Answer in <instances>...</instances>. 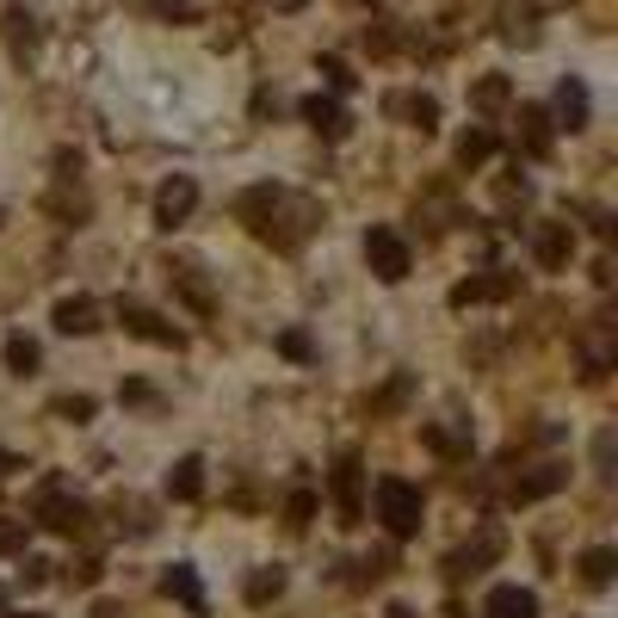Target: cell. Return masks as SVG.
<instances>
[{"instance_id": "8fae6325", "label": "cell", "mask_w": 618, "mask_h": 618, "mask_svg": "<svg viewBox=\"0 0 618 618\" xmlns=\"http://www.w3.org/2000/svg\"><path fill=\"white\" fill-rule=\"evenodd\" d=\"M563 482H569V464H539L532 477H520V482H513V508H532V501L556 494Z\"/></svg>"}, {"instance_id": "f35d334b", "label": "cell", "mask_w": 618, "mask_h": 618, "mask_svg": "<svg viewBox=\"0 0 618 618\" xmlns=\"http://www.w3.org/2000/svg\"><path fill=\"white\" fill-rule=\"evenodd\" d=\"M7 618H19V612H7ZM25 618H31V612H25Z\"/></svg>"}, {"instance_id": "ba28073f", "label": "cell", "mask_w": 618, "mask_h": 618, "mask_svg": "<svg viewBox=\"0 0 618 618\" xmlns=\"http://www.w3.org/2000/svg\"><path fill=\"white\" fill-rule=\"evenodd\" d=\"M303 124L316 130V137H328V142H340L347 130H353V118L340 111L334 93H309V99H303Z\"/></svg>"}, {"instance_id": "1f68e13d", "label": "cell", "mask_w": 618, "mask_h": 618, "mask_svg": "<svg viewBox=\"0 0 618 618\" xmlns=\"http://www.w3.org/2000/svg\"><path fill=\"white\" fill-rule=\"evenodd\" d=\"M68 575H75V587H99V563H75Z\"/></svg>"}, {"instance_id": "ac0fdd59", "label": "cell", "mask_w": 618, "mask_h": 618, "mask_svg": "<svg viewBox=\"0 0 618 618\" xmlns=\"http://www.w3.org/2000/svg\"><path fill=\"white\" fill-rule=\"evenodd\" d=\"M168 494L173 501H199L204 494V458H180L168 470Z\"/></svg>"}, {"instance_id": "e575fe53", "label": "cell", "mask_w": 618, "mask_h": 618, "mask_svg": "<svg viewBox=\"0 0 618 618\" xmlns=\"http://www.w3.org/2000/svg\"><path fill=\"white\" fill-rule=\"evenodd\" d=\"M266 7H273V13H303L309 0H266Z\"/></svg>"}, {"instance_id": "74e56055", "label": "cell", "mask_w": 618, "mask_h": 618, "mask_svg": "<svg viewBox=\"0 0 618 618\" xmlns=\"http://www.w3.org/2000/svg\"><path fill=\"white\" fill-rule=\"evenodd\" d=\"M7 464H13V458H7V451H0V470H7Z\"/></svg>"}, {"instance_id": "d590c367", "label": "cell", "mask_w": 618, "mask_h": 618, "mask_svg": "<svg viewBox=\"0 0 618 618\" xmlns=\"http://www.w3.org/2000/svg\"><path fill=\"white\" fill-rule=\"evenodd\" d=\"M93 618H124V612H118L111 600H99V606H93Z\"/></svg>"}, {"instance_id": "9a60e30c", "label": "cell", "mask_w": 618, "mask_h": 618, "mask_svg": "<svg viewBox=\"0 0 618 618\" xmlns=\"http://www.w3.org/2000/svg\"><path fill=\"white\" fill-rule=\"evenodd\" d=\"M161 594L180 600V606H192V612L204 606V587H199V575H192V563H173V569L161 575Z\"/></svg>"}, {"instance_id": "f1b7e54d", "label": "cell", "mask_w": 618, "mask_h": 618, "mask_svg": "<svg viewBox=\"0 0 618 618\" xmlns=\"http://www.w3.org/2000/svg\"><path fill=\"white\" fill-rule=\"evenodd\" d=\"M50 408H56L62 420H87V415H93V396H56Z\"/></svg>"}, {"instance_id": "9c48e42d", "label": "cell", "mask_w": 618, "mask_h": 618, "mask_svg": "<svg viewBox=\"0 0 618 618\" xmlns=\"http://www.w3.org/2000/svg\"><path fill=\"white\" fill-rule=\"evenodd\" d=\"M482 618H539V594L520 587V582H501V587H489Z\"/></svg>"}, {"instance_id": "8992f818", "label": "cell", "mask_w": 618, "mask_h": 618, "mask_svg": "<svg viewBox=\"0 0 618 618\" xmlns=\"http://www.w3.org/2000/svg\"><path fill=\"white\" fill-rule=\"evenodd\" d=\"M532 254H539L544 273H563L575 254V230L569 223H539V230H532Z\"/></svg>"}, {"instance_id": "f546056e", "label": "cell", "mask_w": 618, "mask_h": 618, "mask_svg": "<svg viewBox=\"0 0 618 618\" xmlns=\"http://www.w3.org/2000/svg\"><path fill=\"white\" fill-rule=\"evenodd\" d=\"M142 13H154V19H192V0H142Z\"/></svg>"}, {"instance_id": "7c38bea8", "label": "cell", "mask_w": 618, "mask_h": 618, "mask_svg": "<svg viewBox=\"0 0 618 618\" xmlns=\"http://www.w3.org/2000/svg\"><path fill=\"white\" fill-rule=\"evenodd\" d=\"M38 520H44L50 532H62V539H75V532H87V508H81V501H68V494H56V489L44 494V508H38Z\"/></svg>"}, {"instance_id": "cb8c5ba5", "label": "cell", "mask_w": 618, "mask_h": 618, "mask_svg": "<svg viewBox=\"0 0 618 618\" xmlns=\"http://www.w3.org/2000/svg\"><path fill=\"white\" fill-rule=\"evenodd\" d=\"M0 353H7V371H19V377H31V371H38V359H44L31 334H13L7 347H0Z\"/></svg>"}, {"instance_id": "484cf974", "label": "cell", "mask_w": 618, "mask_h": 618, "mask_svg": "<svg viewBox=\"0 0 618 618\" xmlns=\"http://www.w3.org/2000/svg\"><path fill=\"white\" fill-rule=\"evenodd\" d=\"M285 520H291V525L316 520V489H291V501H285Z\"/></svg>"}, {"instance_id": "8d00e7d4", "label": "cell", "mask_w": 618, "mask_h": 618, "mask_svg": "<svg viewBox=\"0 0 618 618\" xmlns=\"http://www.w3.org/2000/svg\"><path fill=\"white\" fill-rule=\"evenodd\" d=\"M384 618H415V612H408V606H390V612Z\"/></svg>"}, {"instance_id": "603a6c76", "label": "cell", "mask_w": 618, "mask_h": 618, "mask_svg": "<svg viewBox=\"0 0 618 618\" xmlns=\"http://www.w3.org/2000/svg\"><path fill=\"white\" fill-rule=\"evenodd\" d=\"M494 154V130H464L458 137V168H482Z\"/></svg>"}, {"instance_id": "5bb4252c", "label": "cell", "mask_w": 618, "mask_h": 618, "mask_svg": "<svg viewBox=\"0 0 618 618\" xmlns=\"http://www.w3.org/2000/svg\"><path fill=\"white\" fill-rule=\"evenodd\" d=\"M50 322H56V334H93V328H99V303H93V297H62V303L50 309Z\"/></svg>"}, {"instance_id": "7402d4cb", "label": "cell", "mask_w": 618, "mask_h": 618, "mask_svg": "<svg viewBox=\"0 0 618 618\" xmlns=\"http://www.w3.org/2000/svg\"><path fill=\"white\" fill-rule=\"evenodd\" d=\"M513 99V87H508V75H482L477 87H470V106L477 111H501Z\"/></svg>"}, {"instance_id": "83f0119b", "label": "cell", "mask_w": 618, "mask_h": 618, "mask_svg": "<svg viewBox=\"0 0 618 618\" xmlns=\"http://www.w3.org/2000/svg\"><path fill=\"white\" fill-rule=\"evenodd\" d=\"M316 68H322V75H328V87H334V93H353V68H347V62H340V56H322V62H316Z\"/></svg>"}, {"instance_id": "52a82bcc", "label": "cell", "mask_w": 618, "mask_h": 618, "mask_svg": "<svg viewBox=\"0 0 618 618\" xmlns=\"http://www.w3.org/2000/svg\"><path fill=\"white\" fill-rule=\"evenodd\" d=\"M384 111L390 118H408V130H420V137L439 130V99H433V93H390Z\"/></svg>"}, {"instance_id": "e0dca14e", "label": "cell", "mask_w": 618, "mask_h": 618, "mask_svg": "<svg viewBox=\"0 0 618 618\" xmlns=\"http://www.w3.org/2000/svg\"><path fill=\"white\" fill-rule=\"evenodd\" d=\"M520 142L525 154H551V111L544 106H520Z\"/></svg>"}, {"instance_id": "d6a6232c", "label": "cell", "mask_w": 618, "mask_h": 618, "mask_svg": "<svg viewBox=\"0 0 618 618\" xmlns=\"http://www.w3.org/2000/svg\"><path fill=\"white\" fill-rule=\"evenodd\" d=\"M402 396H408V377H396V384H390V390H384V396H377V408H396V402H402Z\"/></svg>"}, {"instance_id": "5b68a950", "label": "cell", "mask_w": 618, "mask_h": 618, "mask_svg": "<svg viewBox=\"0 0 618 618\" xmlns=\"http://www.w3.org/2000/svg\"><path fill=\"white\" fill-rule=\"evenodd\" d=\"M118 322H124V334L149 340V347H180V340H185L168 316H154V309H142V303H118Z\"/></svg>"}, {"instance_id": "d6986e66", "label": "cell", "mask_w": 618, "mask_h": 618, "mask_svg": "<svg viewBox=\"0 0 618 618\" xmlns=\"http://www.w3.org/2000/svg\"><path fill=\"white\" fill-rule=\"evenodd\" d=\"M575 569H582V582H587V587H612L618 551H612V544H594V551H582V563H575Z\"/></svg>"}, {"instance_id": "4dcf8cb0", "label": "cell", "mask_w": 618, "mask_h": 618, "mask_svg": "<svg viewBox=\"0 0 618 618\" xmlns=\"http://www.w3.org/2000/svg\"><path fill=\"white\" fill-rule=\"evenodd\" d=\"M180 291L192 297V309H211V291H204V278L192 273V266H185V273H180Z\"/></svg>"}, {"instance_id": "4316f807", "label": "cell", "mask_w": 618, "mask_h": 618, "mask_svg": "<svg viewBox=\"0 0 618 618\" xmlns=\"http://www.w3.org/2000/svg\"><path fill=\"white\" fill-rule=\"evenodd\" d=\"M278 353L303 365V359H316V347H309V334H303V328H285V334H278Z\"/></svg>"}, {"instance_id": "7a4b0ae2", "label": "cell", "mask_w": 618, "mask_h": 618, "mask_svg": "<svg viewBox=\"0 0 618 618\" xmlns=\"http://www.w3.org/2000/svg\"><path fill=\"white\" fill-rule=\"evenodd\" d=\"M365 266L384 278V285H402L408 266H415V254H408V242H402L396 230H371L365 235Z\"/></svg>"}, {"instance_id": "ffe728a7", "label": "cell", "mask_w": 618, "mask_h": 618, "mask_svg": "<svg viewBox=\"0 0 618 618\" xmlns=\"http://www.w3.org/2000/svg\"><path fill=\"white\" fill-rule=\"evenodd\" d=\"M242 594H247V606H273L278 594H285V569H278V563H273V569H254Z\"/></svg>"}, {"instance_id": "30bf717a", "label": "cell", "mask_w": 618, "mask_h": 618, "mask_svg": "<svg viewBox=\"0 0 618 618\" xmlns=\"http://www.w3.org/2000/svg\"><path fill=\"white\" fill-rule=\"evenodd\" d=\"M501 297H513V273H482V278H464V285H451V309L501 303Z\"/></svg>"}, {"instance_id": "4fadbf2b", "label": "cell", "mask_w": 618, "mask_h": 618, "mask_svg": "<svg viewBox=\"0 0 618 618\" xmlns=\"http://www.w3.org/2000/svg\"><path fill=\"white\" fill-rule=\"evenodd\" d=\"M501 551H508V539H501L494 525H482V532H477V544H464V551L451 556V575H477V569H489V563H494Z\"/></svg>"}, {"instance_id": "ab89813d", "label": "cell", "mask_w": 618, "mask_h": 618, "mask_svg": "<svg viewBox=\"0 0 618 618\" xmlns=\"http://www.w3.org/2000/svg\"><path fill=\"white\" fill-rule=\"evenodd\" d=\"M0 606H7V594H0Z\"/></svg>"}, {"instance_id": "3957f363", "label": "cell", "mask_w": 618, "mask_h": 618, "mask_svg": "<svg viewBox=\"0 0 618 618\" xmlns=\"http://www.w3.org/2000/svg\"><path fill=\"white\" fill-rule=\"evenodd\" d=\"M192 211H199V180H192V173H173V180L154 192V223H161V230H180Z\"/></svg>"}, {"instance_id": "2e32d148", "label": "cell", "mask_w": 618, "mask_h": 618, "mask_svg": "<svg viewBox=\"0 0 618 618\" xmlns=\"http://www.w3.org/2000/svg\"><path fill=\"white\" fill-rule=\"evenodd\" d=\"M556 118H563V130H587V87L575 75L556 87Z\"/></svg>"}, {"instance_id": "d4e9b609", "label": "cell", "mask_w": 618, "mask_h": 618, "mask_svg": "<svg viewBox=\"0 0 618 618\" xmlns=\"http://www.w3.org/2000/svg\"><path fill=\"white\" fill-rule=\"evenodd\" d=\"M25 532H31L25 520H13V513H0V556H19V551H25Z\"/></svg>"}, {"instance_id": "44dd1931", "label": "cell", "mask_w": 618, "mask_h": 618, "mask_svg": "<svg viewBox=\"0 0 618 618\" xmlns=\"http://www.w3.org/2000/svg\"><path fill=\"white\" fill-rule=\"evenodd\" d=\"M7 44H13V56H31V50H38V25H31L25 7H7Z\"/></svg>"}, {"instance_id": "6da1fadb", "label": "cell", "mask_w": 618, "mask_h": 618, "mask_svg": "<svg viewBox=\"0 0 618 618\" xmlns=\"http://www.w3.org/2000/svg\"><path fill=\"white\" fill-rule=\"evenodd\" d=\"M420 513H427V494H420L408 477H384V482H377V520H384L390 539H415Z\"/></svg>"}, {"instance_id": "277c9868", "label": "cell", "mask_w": 618, "mask_h": 618, "mask_svg": "<svg viewBox=\"0 0 618 618\" xmlns=\"http://www.w3.org/2000/svg\"><path fill=\"white\" fill-rule=\"evenodd\" d=\"M334 501H340V520L359 525V513H365V464H359V451H340V464H334Z\"/></svg>"}, {"instance_id": "836d02e7", "label": "cell", "mask_w": 618, "mask_h": 618, "mask_svg": "<svg viewBox=\"0 0 618 618\" xmlns=\"http://www.w3.org/2000/svg\"><path fill=\"white\" fill-rule=\"evenodd\" d=\"M50 582V563H25V587H44Z\"/></svg>"}]
</instances>
